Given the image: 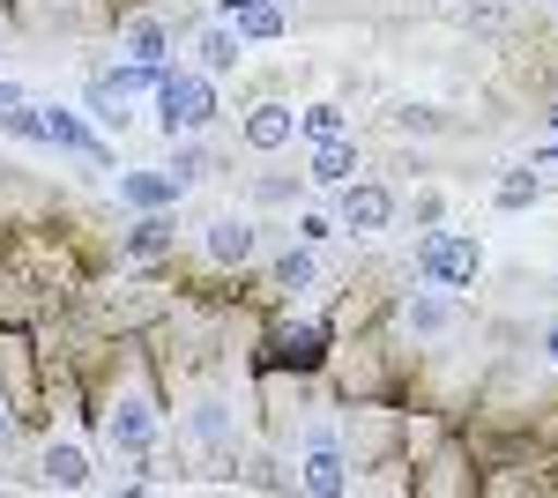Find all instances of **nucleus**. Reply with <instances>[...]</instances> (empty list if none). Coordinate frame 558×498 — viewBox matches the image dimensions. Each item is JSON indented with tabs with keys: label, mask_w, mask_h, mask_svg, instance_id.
<instances>
[{
	"label": "nucleus",
	"mask_w": 558,
	"mask_h": 498,
	"mask_svg": "<svg viewBox=\"0 0 558 498\" xmlns=\"http://www.w3.org/2000/svg\"><path fill=\"white\" fill-rule=\"evenodd\" d=\"M202 260H209V268H223V276L254 268V260H260V223L246 216V208L209 216V223H202Z\"/></svg>",
	"instance_id": "6"
},
{
	"label": "nucleus",
	"mask_w": 558,
	"mask_h": 498,
	"mask_svg": "<svg viewBox=\"0 0 558 498\" xmlns=\"http://www.w3.org/2000/svg\"><path fill=\"white\" fill-rule=\"evenodd\" d=\"M417 283H439V291H470L476 276H484V246H476L470 231H439L432 223L425 239H417Z\"/></svg>",
	"instance_id": "2"
},
{
	"label": "nucleus",
	"mask_w": 558,
	"mask_h": 498,
	"mask_svg": "<svg viewBox=\"0 0 558 498\" xmlns=\"http://www.w3.org/2000/svg\"><path fill=\"white\" fill-rule=\"evenodd\" d=\"M179 186H194L202 171H209V149H202V134H172V165H165Z\"/></svg>",
	"instance_id": "19"
},
{
	"label": "nucleus",
	"mask_w": 558,
	"mask_h": 498,
	"mask_svg": "<svg viewBox=\"0 0 558 498\" xmlns=\"http://www.w3.org/2000/svg\"><path fill=\"white\" fill-rule=\"evenodd\" d=\"M470 31L499 38V31H507V8H499V0H470Z\"/></svg>",
	"instance_id": "27"
},
{
	"label": "nucleus",
	"mask_w": 558,
	"mask_h": 498,
	"mask_svg": "<svg viewBox=\"0 0 558 498\" xmlns=\"http://www.w3.org/2000/svg\"><path fill=\"white\" fill-rule=\"evenodd\" d=\"M536 202H544V171H536V165L507 171V179L492 186V208H536Z\"/></svg>",
	"instance_id": "17"
},
{
	"label": "nucleus",
	"mask_w": 558,
	"mask_h": 498,
	"mask_svg": "<svg viewBox=\"0 0 558 498\" xmlns=\"http://www.w3.org/2000/svg\"><path fill=\"white\" fill-rule=\"evenodd\" d=\"M216 112H223L216 75H202V68H165L157 75V126L165 134H202V126H216Z\"/></svg>",
	"instance_id": "1"
},
{
	"label": "nucleus",
	"mask_w": 558,
	"mask_h": 498,
	"mask_svg": "<svg viewBox=\"0 0 558 498\" xmlns=\"http://www.w3.org/2000/svg\"><path fill=\"white\" fill-rule=\"evenodd\" d=\"M157 439H165V416L149 394H112V410H105V447L128 461H149L157 454Z\"/></svg>",
	"instance_id": "5"
},
{
	"label": "nucleus",
	"mask_w": 558,
	"mask_h": 498,
	"mask_svg": "<svg viewBox=\"0 0 558 498\" xmlns=\"http://www.w3.org/2000/svg\"><path fill=\"white\" fill-rule=\"evenodd\" d=\"M179 246V223L172 208H142L128 231H120V260H134V268H149V260H165V253Z\"/></svg>",
	"instance_id": "9"
},
{
	"label": "nucleus",
	"mask_w": 558,
	"mask_h": 498,
	"mask_svg": "<svg viewBox=\"0 0 558 498\" xmlns=\"http://www.w3.org/2000/svg\"><path fill=\"white\" fill-rule=\"evenodd\" d=\"M239 60H246V38H239V31H231L223 15L194 23V68H202V75H231Z\"/></svg>",
	"instance_id": "10"
},
{
	"label": "nucleus",
	"mask_w": 558,
	"mask_h": 498,
	"mask_svg": "<svg viewBox=\"0 0 558 498\" xmlns=\"http://www.w3.org/2000/svg\"><path fill=\"white\" fill-rule=\"evenodd\" d=\"M395 320H402V335L417 342V350H432V342H447V335H462V297L454 291H439V283H417V291L395 305Z\"/></svg>",
	"instance_id": "4"
},
{
	"label": "nucleus",
	"mask_w": 558,
	"mask_h": 498,
	"mask_svg": "<svg viewBox=\"0 0 558 498\" xmlns=\"http://www.w3.org/2000/svg\"><path fill=\"white\" fill-rule=\"evenodd\" d=\"M551 126H558V105H551Z\"/></svg>",
	"instance_id": "31"
},
{
	"label": "nucleus",
	"mask_w": 558,
	"mask_h": 498,
	"mask_svg": "<svg viewBox=\"0 0 558 498\" xmlns=\"http://www.w3.org/2000/svg\"><path fill=\"white\" fill-rule=\"evenodd\" d=\"M186 432H194V447H231V402H216V394H202L194 410H186Z\"/></svg>",
	"instance_id": "16"
},
{
	"label": "nucleus",
	"mask_w": 558,
	"mask_h": 498,
	"mask_svg": "<svg viewBox=\"0 0 558 498\" xmlns=\"http://www.w3.org/2000/svg\"><path fill=\"white\" fill-rule=\"evenodd\" d=\"M38 484L45 491H89V454L75 439H45L38 447Z\"/></svg>",
	"instance_id": "11"
},
{
	"label": "nucleus",
	"mask_w": 558,
	"mask_h": 498,
	"mask_svg": "<svg viewBox=\"0 0 558 498\" xmlns=\"http://www.w3.org/2000/svg\"><path fill=\"white\" fill-rule=\"evenodd\" d=\"M179 186L172 171H120V208L128 216H142V208H179Z\"/></svg>",
	"instance_id": "12"
},
{
	"label": "nucleus",
	"mask_w": 558,
	"mask_h": 498,
	"mask_svg": "<svg viewBox=\"0 0 558 498\" xmlns=\"http://www.w3.org/2000/svg\"><path fill=\"white\" fill-rule=\"evenodd\" d=\"M357 171H365V157H357V142H313V171H305V179H313V186H328V194H336V186H350V179H357Z\"/></svg>",
	"instance_id": "15"
},
{
	"label": "nucleus",
	"mask_w": 558,
	"mask_h": 498,
	"mask_svg": "<svg viewBox=\"0 0 558 498\" xmlns=\"http://www.w3.org/2000/svg\"><path fill=\"white\" fill-rule=\"evenodd\" d=\"M320 283V246H283L276 260H268V291H283V297H299V291H313Z\"/></svg>",
	"instance_id": "14"
},
{
	"label": "nucleus",
	"mask_w": 558,
	"mask_h": 498,
	"mask_svg": "<svg viewBox=\"0 0 558 498\" xmlns=\"http://www.w3.org/2000/svg\"><path fill=\"white\" fill-rule=\"evenodd\" d=\"M299 491H313V498H343V491H350V454L336 447V439H305V454H299Z\"/></svg>",
	"instance_id": "7"
},
{
	"label": "nucleus",
	"mask_w": 558,
	"mask_h": 498,
	"mask_svg": "<svg viewBox=\"0 0 558 498\" xmlns=\"http://www.w3.org/2000/svg\"><path fill=\"white\" fill-rule=\"evenodd\" d=\"M387 120L402 126V134H439V126H447V112H439V105H395Z\"/></svg>",
	"instance_id": "22"
},
{
	"label": "nucleus",
	"mask_w": 558,
	"mask_h": 498,
	"mask_svg": "<svg viewBox=\"0 0 558 498\" xmlns=\"http://www.w3.org/2000/svg\"><path fill=\"white\" fill-rule=\"evenodd\" d=\"M246 484H260V491H291V484H299V476H283V461L254 454V469H246Z\"/></svg>",
	"instance_id": "26"
},
{
	"label": "nucleus",
	"mask_w": 558,
	"mask_h": 498,
	"mask_svg": "<svg viewBox=\"0 0 558 498\" xmlns=\"http://www.w3.org/2000/svg\"><path fill=\"white\" fill-rule=\"evenodd\" d=\"M439 216H447V194H439V186H417V194H410V223H439Z\"/></svg>",
	"instance_id": "25"
},
{
	"label": "nucleus",
	"mask_w": 558,
	"mask_h": 498,
	"mask_svg": "<svg viewBox=\"0 0 558 498\" xmlns=\"http://www.w3.org/2000/svg\"><path fill=\"white\" fill-rule=\"evenodd\" d=\"M336 231H343V223H336V208H299V239H305V246H328Z\"/></svg>",
	"instance_id": "23"
},
{
	"label": "nucleus",
	"mask_w": 558,
	"mask_h": 498,
	"mask_svg": "<svg viewBox=\"0 0 558 498\" xmlns=\"http://www.w3.org/2000/svg\"><path fill=\"white\" fill-rule=\"evenodd\" d=\"M305 179H291V171H260L254 179V208H299Z\"/></svg>",
	"instance_id": "20"
},
{
	"label": "nucleus",
	"mask_w": 558,
	"mask_h": 498,
	"mask_svg": "<svg viewBox=\"0 0 558 498\" xmlns=\"http://www.w3.org/2000/svg\"><path fill=\"white\" fill-rule=\"evenodd\" d=\"M231 31H239L246 45H268V38H283V8H276V0H260L254 15H239Z\"/></svg>",
	"instance_id": "21"
},
{
	"label": "nucleus",
	"mask_w": 558,
	"mask_h": 498,
	"mask_svg": "<svg viewBox=\"0 0 558 498\" xmlns=\"http://www.w3.org/2000/svg\"><path fill=\"white\" fill-rule=\"evenodd\" d=\"M239 134H246L254 157H276V149L299 142V112H291L283 97H260V105H246V126H239Z\"/></svg>",
	"instance_id": "8"
},
{
	"label": "nucleus",
	"mask_w": 558,
	"mask_h": 498,
	"mask_svg": "<svg viewBox=\"0 0 558 498\" xmlns=\"http://www.w3.org/2000/svg\"><path fill=\"white\" fill-rule=\"evenodd\" d=\"M260 0H223V23H239V15H254Z\"/></svg>",
	"instance_id": "30"
},
{
	"label": "nucleus",
	"mask_w": 558,
	"mask_h": 498,
	"mask_svg": "<svg viewBox=\"0 0 558 498\" xmlns=\"http://www.w3.org/2000/svg\"><path fill=\"white\" fill-rule=\"evenodd\" d=\"M120 52L142 60V68H165V60H172V23H165V15H134V23H120Z\"/></svg>",
	"instance_id": "13"
},
{
	"label": "nucleus",
	"mask_w": 558,
	"mask_h": 498,
	"mask_svg": "<svg viewBox=\"0 0 558 498\" xmlns=\"http://www.w3.org/2000/svg\"><path fill=\"white\" fill-rule=\"evenodd\" d=\"M299 134H305V142H343V134H350L343 105H305V112H299Z\"/></svg>",
	"instance_id": "18"
},
{
	"label": "nucleus",
	"mask_w": 558,
	"mask_h": 498,
	"mask_svg": "<svg viewBox=\"0 0 558 498\" xmlns=\"http://www.w3.org/2000/svg\"><path fill=\"white\" fill-rule=\"evenodd\" d=\"M395 216H402V202H395V186L387 179H350V186H336V223H343L350 239H380V231H395Z\"/></svg>",
	"instance_id": "3"
},
{
	"label": "nucleus",
	"mask_w": 558,
	"mask_h": 498,
	"mask_svg": "<svg viewBox=\"0 0 558 498\" xmlns=\"http://www.w3.org/2000/svg\"><path fill=\"white\" fill-rule=\"evenodd\" d=\"M283 357L291 365H320V328H291L283 335Z\"/></svg>",
	"instance_id": "24"
},
{
	"label": "nucleus",
	"mask_w": 558,
	"mask_h": 498,
	"mask_svg": "<svg viewBox=\"0 0 558 498\" xmlns=\"http://www.w3.org/2000/svg\"><path fill=\"white\" fill-rule=\"evenodd\" d=\"M536 357L558 373V320H544V328H536Z\"/></svg>",
	"instance_id": "28"
},
{
	"label": "nucleus",
	"mask_w": 558,
	"mask_h": 498,
	"mask_svg": "<svg viewBox=\"0 0 558 498\" xmlns=\"http://www.w3.org/2000/svg\"><path fill=\"white\" fill-rule=\"evenodd\" d=\"M8 447H15V410L0 402V454H8Z\"/></svg>",
	"instance_id": "29"
}]
</instances>
